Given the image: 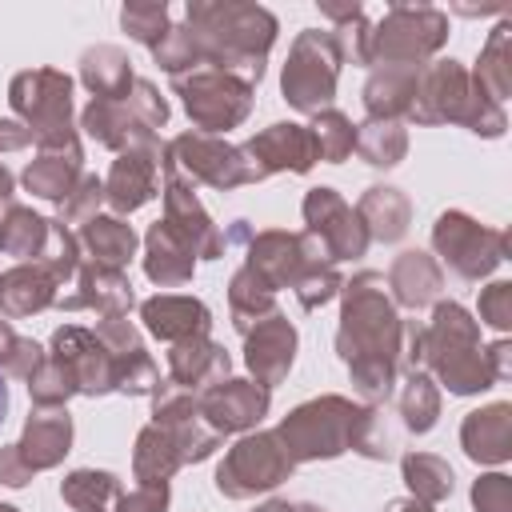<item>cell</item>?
<instances>
[{
	"mask_svg": "<svg viewBox=\"0 0 512 512\" xmlns=\"http://www.w3.org/2000/svg\"><path fill=\"white\" fill-rule=\"evenodd\" d=\"M292 468V456H284L276 448V436H252V440H240L236 452L228 456V464H220V492L228 496H248L256 488H272L280 484V476Z\"/></svg>",
	"mask_w": 512,
	"mask_h": 512,
	"instance_id": "cell-1",
	"label": "cell"
},
{
	"mask_svg": "<svg viewBox=\"0 0 512 512\" xmlns=\"http://www.w3.org/2000/svg\"><path fill=\"white\" fill-rule=\"evenodd\" d=\"M324 60H336L332 56V40L320 36V32H304L292 48V64L284 68V96L296 104V108H316L332 96V80H336V64H324Z\"/></svg>",
	"mask_w": 512,
	"mask_h": 512,
	"instance_id": "cell-2",
	"label": "cell"
},
{
	"mask_svg": "<svg viewBox=\"0 0 512 512\" xmlns=\"http://www.w3.org/2000/svg\"><path fill=\"white\" fill-rule=\"evenodd\" d=\"M356 420L352 408H344L336 420H316V404H304L296 408L288 420H284V436H292V452L300 460L308 456H336L348 440V424Z\"/></svg>",
	"mask_w": 512,
	"mask_h": 512,
	"instance_id": "cell-3",
	"label": "cell"
},
{
	"mask_svg": "<svg viewBox=\"0 0 512 512\" xmlns=\"http://www.w3.org/2000/svg\"><path fill=\"white\" fill-rule=\"evenodd\" d=\"M208 416L216 420V428H244L252 420L264 416L268 408V392L248 384V380H228L224 388H212L208 400H204Z\"/></svg>",
	"mask_w": 512,
	"mask_h": 512,
	"instance_id": "cell-4",
	"label": "cell"
},
{
	"mask_svg": "<svg viewBox=\"0 0 512 512\" xmlns=\"http://www.w3.org/2000/svg\"><path fill=\"white\" fill-rule=\"evenodd\" d=\"M144 320L156 336L172 340L176 332H204L208 328V308L196 304V300H180V296H160V300H148L144 304Z\"/></svg>",
	"mask_w": 512,
	"mask_h": 512,
	"instance_id": "cell-5",
	"label": "cell"
},
{
	"mask_svg": "<svg viewBox=\"0 0 512 512\" xmlns=\"http://www.w3.org/2000/svg\"><path fill=\"white\" fill-rule=\"evenodd\" d=\"M292 348H296L292 328H288V324H272V328L256 332V340L248 344V364H252V372H256L260 380L272 384V380H280V376L288 372Z\"/></svg>",
	"mask_w": 512,
	"mask_h": 512,
	"instance_id": "cell-6",
	"label": "cell"
},
{
	"mask_svg": "<svg viewBox=\"0 0 512 512\" xmlns=\"http://www.w3.org/2000/svg\"><path fill=\"white\" fill-rule=\"evenodd\" d=\"M68 436H72L68 416H36V420H28L24 440L16 444V452L28 456L32 448H40V452H36V468H44V464H52L60 452H68Z\"/></svg>",
	"mask_w": 512,
	"mask_h": 512,
	"instance_id": "cell-7",
	"label": "cell"
},
{
	"mask_svg": "<svg viewBox=\"0 0 512 512\" xmlns=\"http://www.w3.org/2000/svg\"><path fill=\"white\" fill-rule=\"evenodd\" d=\"M84 236L92 240L96 256H100V260H108V264H124V260L132 256V244H136L132 228H128V224H120V220H92Z\"/></svg>",
	"mask_w": 512,
	"mask_h": 512,
	"instance_id": "cell-8",
	"label": "cell"
},
{
	"mask_svg": "<svg viewBox=\"0 0 512 512\" xmlns=\"http://www.w3.org/2000/svg\"><path fill=\"white\" fill-rule=\"evenodd\" d=\"M108 188H112V204H116V208H136V204H144V200H148V168H144V160L124 156V160L116 164Z\"/></svg>",
	"mask_w": 512,
	"mask_h": 512,
	"instance_id": "cell-9",
	"label": "cell"
},
{
	"mask_svg": "<svg viewBox=\"0 0 512 512\" xmlns=\"http://www.w3.org/2000/svg\"><path fill=\"white\" fill-rule=\"evenodd\" d=\"M112 76H116L120 84H132V72H128L124 56H120L116 48H96V52L84 56V80H88L92 88H100V96H112V88H108Z\"/></svg>",
	"mask_w": 512,
	"mask_h": 512,
	"instance_id": "cell-10",
	"label": "cell"
},
{
	"mask_svg": "<svg viewBox=\"0 0 512 512\" xmlns=\"http://www.w3.org/2000/svg\"><path fill=\"white\" fill-rule=\"evenodd\" d=\"M404 476L420 496H444L452 492V468H444L432 456H408L404 460Z\"/></svg>",
	"mask_w": 512,
	"mask_h": 512,
	"instance_id": "cell-11",
	"label": "cell"
},
{
	"mask_svg": "<svg viewBox=\"0 0 512 512\" xmlns=\"http://www.w3.org/2000/svg\"><path fill=\"white\" fill-rule=\"evenodd\" d=\"M352 148V128L340 112H324L316 120V152L328 156V160H340L344 152Z\"/></svg>",
	"mask_w": 512,
	"mask_h": 512,
	"instance_id": "cell-12",
	"label": "cell"
},
{
	"mask_svg": "<svg viewBox=\"0 0 512 512\" xmlns=\"http://www.w3.org/2000/svg\"><path fill=\"white\" fill-rule=\"evenodd\" d=\"M112 492H116V476H108V472H76V476H68V484H64V496H68L72 504H80V508H88L92 500L112 496Z\"/></svg>",
	"mask_w": 512,
	"mask_h": 512,
	"instance_id": "cell-13",
	"label": "cell"
},
{
	"mask_svg": "<svg viewBox=\"0 0 512 512\" xmlns=\"http://www.w3.org/2000/svg\"><path fill=\"white\" fill-rule=\"evenodd\" d=\"M124 28L136 36V40H148V44H160V28H164V4H152V8H124Z\"/></svg>",
	"mask_w": 512,
	"mask_h": 512,
	"instance_id": "cell-14",
	"label": "cell"
},
{
	"mask_svg": "<svg viewBox=\"0 0 512 512\" xmlns=\"http://www.w3.org/2000/svg\"><path fill=\"white\" fill-rule=\"evenodd\" d=\"M504 492H508L504 476H488V480H480V484H476L472 500H476V508H484V512H508Z\"/></svg>",
	"mask_w": 512,
	"mask_h": 512,
	"instance_id": "cell-15",
	"label": "cell"
},
{
	"mask_svg": "<svg viewBox=\"0 0 512 512\" xmlns=\"http://www.w3.org/2000/svg\"><path fill=\"white\" fill-rule=\"evenodd\" d=\"M8 416V384H4V372H0V424Z\"/></svg>",
	"mask_w": 512,
	"mask_h": 512,
	"instance_id": "cell-16",
	"label": "cell"
},
{
	"mask_svg": "<svg viewBox=\"0 0 512 512\" xmlns=\"http://www.w3.org/2000/svg\"><path fill=\"white\" fill-rule=\"evenodd\" d=\"M388 512H408V504H404V500H396V504H392Z\"/></svg>",
	"mask_w": 512,
	"mask_h": 512,
	"instance_id": "cell-17",
	"label": "cell"
},
{
	"mask_svg": "<svg viewBox=\"0 0 512 512\" xmlns=\"http://www.w3.org/2000/svg\"><path fill=\"white\" fill-rule=\"evenodd\" d=\"M292 512H320V508H312V504H300V508H292Z\"/></svg>",
	"mask_w": 512,
	"mask_h": 512,
	"instance_id": "cell-18",
	"label": "cell"
}]
</instances>
